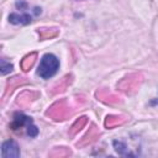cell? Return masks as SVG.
<instances>
[{
    "instance_id": "6da1fadb",
    "label": "cell",
    "mask_w": 158,
    "mask_h": 158,
    "mask_svg": "<svg viewBox=\"0 0 158 158\" xmlns=\"http://www.w3.org/2000/svg\"><path fill=\"white\" fill-rule=\"evenodd\" d=\"M143 83V77L142 74L139 73H131V74H127L125 75L118 83H117V89L127 95H132L135 94L141 84Z\"/></svg>"
},
{
    "instance_id": "7a4b0ae2",
    "label": "cell",
    "mask_w": 158,
    "mask_h": 158,
    "mask_svg": "<svg viewBox=\"0 0 158 158\" xmlns=\"http://www.w3.org/2000/svg\"><path fill=\"white\" fill-rule=\"evenodd\" d=\"M70 115H72V111L65 99H59L58 101L53 102L46 111V116H48L54 121H64Z\"/></svg>"
},
{
    "instance_id": "3957f363",
    "label": "cell",
    "mask_w": 158,
    "mask_h": 158,
    "mask_svg": "<svg viewBox=\"0 0 158 158\" xmlns=\"http://www.w3.org/2000/svg\"><path fill=\"white\" fill-rule=\"evenodd\" d=\"M59 67V60L57 59V57L54 54L47 53L42 57L41 63L38 65V75L42 77L43 79H48L51 77H53Z\"/></svg>"
},
{
    "instance_id": "277c9868",
    "label": "cell",
    "mask_w": 158,
    "mask_h": 158,
    "mask_svg": "<svg viewBox=\"0 0 158 158\" xmlns=\"http://www.w3.org/2000/svg\"><path fill=\"white\" fill-rule=\"evenodd\" d=\"M100 131H99V128L93 123V125H90V127H89V130L86 131V133L77 142V147L78 148H83V147H86V146H89V144H91V143H94L95 141H98V138L100 137Z\"/></svg>"
},
{
    "instance_id": "5b68a950",
    "label": "cell",
    "mask_w": 158,
    "mask_h": 158,
    "mask_svg": "<svg viewBox=\"0 0 158 158\" xmlns=\"http://www.w3.org/2000/svg\"><path fill=\"white\" fill-rule=\"evenodd\" d=\"M40 98V93L38 91H32V90H25L22 91L17 99H16V105L25 109V107H28L35 100H37Z\"/></svg>"
},
{
    "instance_id": "8992f818",
    "label": "cell",
    "mask_w": 158,
    "mask_h": 158,
    "mask_svg": "<svg viewBox=\"0 0 158 158\" xmlns=\"http://www.w3.org/2000/svg\"><path fill=\"white\" fill-rule=\"evenodd\" d=\"M95 96L98 100H100L101 102L104 104H107V105H115V104H120L121 102V98L106 89H100L95 93Z\"/></svg>"
},
{
    "instance_id": "52a82bcc",
    "label": "cell",
    "mask_w": 158,
    "mask_h": 158,
    "mask_svg": "<svg viewBox=\"0 0 158 158\" xmlns=\"http://www.w3.org/2000/svg\"><path fill=\"white\" fill-rule=\"evenodd\" d=\"M25 84H28V80H27L26 78H23V77L15 75V77L10 78V79L7 80V83H6V88H5V93H4V95H2V99L5 100L9 95L12 94V91H14L16 88H19V86H21V85H25Z\"/></svg>"
},
{
    "instance_id": "ba28073f",
    "label": "cell",
    "mask_w": 158,
    "mask_h": 158,
    "mask_svg": "<svg viewBox=\"0 0 158 158\" xmlns=\"http://www.w3.org/2000/svg\"><path fill=\"white\" fill-rule=\"evenodd\" d=\"M1 156L4 158H17L20 157V148L17 143L12 139L6 141L1 146Z\"/></svg>"
},
{
    "instance_id": "9c48e42d",
    "label": "cell",
    "mask_w": 158,
    "mask_h": 158,
    "mask_svg": "<svg viewBox=\"0 0 158 158\" xmlns=\"http://www.w3.org/2000/svg\"><path fill=\"white\" fill-rule=\"evenodd\" d=\"M73 83V75L72 74H67L64 75L62 79H59V81H57L53 88L51 89V94L52 95H57V94H60L63 91L67 90V88Z\"/></svg>"
},
{
    "instance_id": "30bf717a",
    "label": "cell",
    "mask_w": 158,
    "mask_h": 158,
    "mask_svg": "<svg viewBox=\"0 0 158 158\" xmlns=\"http://www.w3.org/2000/svg\"><path fill=\"white\" fill-rule=\"evenodd\" d=\"M126 121H127V116L125 115H107L104 125L106 128H115L117 126L123 125Z\"/></svg>"
},
{
    "instance_id": "8fae6325",
    "label": "cell",
    "mask_w": 158,
    "mask_h": 158,
    "mask_svg": "<svg viewBox=\"0 0 158 158\" xmlns=\"http://www.w3.org/2000/svg\"><path fill=\"white\" fill-rule=\"evenodd\" d=\"M31 122H32L31 117H27V116H25V115H22V114H15L14 121L11 122L10 127H11V130L17 131V130L21 128L22 126H25V125L27 126V125H30Z\"/></svg>"
},
{
    "instance_id": "7c38bea8",
    "label": "cell",
    "mask_w": 158,
    "mask_h": 158,
    "mask_svg": "<svg viewBox=\"0 0 158 158\" xmlns=\"http://www.w3.org/2000/svg\"><path fill=\"white\" fill-rule=\"evenodd\" d=\"M37 33H38V37H40V41H46V40H51V38H54L59 35V30L56 28V27H51V28H38L37 30Z\"/></svg>"
},
{
    "instance_id": "4fadbf2b",
    "label": "cell",
    "mask_w": 158,
    "mask_h": 158,
    "mask_svg": "<svg viewBox=\"0 0 158 158\" xmlns=\"http://www.w3.org/2000/svg\"><path fill=\"white\" fill-rule=\"evenodd\" d=\"M36 59H37V52H31V53L26 54V56L22 58L21 63H20L21 69H22L23 72H28V70L33 67Z\"/></svg>"
},
{
    "instance_id": "5bb4252c",
    "label": "cell",
    "mask_w": 158,
    "mask_h": 158,
    "mask_svg": "<svg viewBox=\"0 0 158 158\" xmlns=\"http://www.w3.org/2000/svg\"><path fill=\"white\" fill-rule=\"evenodd\" d=\"M88 123V117H85V116H81V117H79V118H77L75 120V122L69 127V131H68V133H69V136L70 137H74L81 128H84V126Z\"/></svg>"
},
{
    "instance_id": "9a60e30c",
    "label": "cell",
    "mask_w": 158,
    "mask_h": 158,
    "mask_svg": "<svg viewBox=\"0 0 158 158\" xmlns=\"http://www.w3.org/2000/svg\"><path fill=\"white\" fill-rule=\"evenodd\" d=\"M9 21L14 25H27L31 22V16L28 14H22V15H19V14H10L9 15Z\"/></svg>"
},
{
    "instance_id": "2e32d148",
    "label": "cell",
    "mask_w": 158,
    "mask_h": 158,
    "mask_svg": "<svg viewBox=\"0 0 158 158\" xmlns=\"http://www.w3.org/2000/svg\"><path fill=\"white\" fill-rule=\"evenodd\" d=\"M72 156V151L68 147H54L48 153L49 158H64Z\"/></svg>"
},
{
    "instance_id": "e0dca14e",
    "label": "cell",
    "mask_w": 158,
    "mask_h": 158,
    "mask_svg": "<svg viewBox=\"0 0 158 158\" xmlns=\"http://www.w3.org/2000/svg\"><path fill=\"white\" fill-rule=\"evenodd\" d=\"M114 148H115V151H116L118 154H121V156H128V154H131V153L128 152V148L126 147V144H125L123 142L114 141Z\"/></svg>"
},
{
    "instance_id": "ac0fdd59",
    "label": "cell",
    "mask_w": 158,
    "mask_h": 158,
    "mask_svg": "<svg viewBox=\"0 0 158 158\" xmlns=\"http://www.w3.org/2000/svg\"><path fill=\"white\" fill-rule=\"evenodd\" d=\"M11 70H12V64L7 63L5 59H1V74L5 75V74H7Z\"/></svg>"
},
{
    "instance_id": "d6986e66",
    "label": "cell",
    "mask_w": 158,
    "mask_h": 158,
    "mask_svg": "<svg viewBox=\"0 0 158 158\" xmlns=\"http://www.w3.org/2000/svg\"><path fill=\"white\" fill-rule=\"evenodd\" d=\"M27 133H28V136L30 137H36L37 136V133H38V130H37V127L31 122L30 125H27Z\"/></svg>"
},
{
    "instance_id": "ffe728a7",
    "label": "cell",
    "mask_w": 158,
    "mask_h": 158,
    "mask_svg": "<svg viewBox=\"0 0 158 158\" xmlns=\"http://www.w3.org/2000/svg\"><path fill=\"white\" fill-rule=\"evenodd\" d=\"M16 6L17 7H26V2H17Z\"/></svg>"
}]
</instances>
